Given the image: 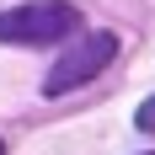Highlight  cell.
<instances>
[{
  "instance_id": "cell-1",
  "label": "cell",
  "mask_w": 155,
  "mask_h": 155,
  "mask_svg": "<svg viewBox=\"0 0 155 155\" xmlns=\"http://www.w3.org/2000/svg\"><path fill=\"white\" fill-rule=\"evenodd\" d=\"M80 27V11L70 0H27L0 11V43H59Z\"/></svg>"
},
{
  "instance_id": "cell-2",
  "label": "cell",
  "mask_w": 155,
  "mask_h": 155,
  "mask_svg": "<svg viewBox=\"0 0 155 155\" xmlns=\"http://www.w3.org/2000/svg\"><path fill=\"white\" fill-rule=\"evenodd\" d=\"M112 54H118V38H112V32H86V38L48 70L43 91H48V96H64V91H75V86H86V80H96V75L112 64Z\"/></svg>"
},
{
  "instance_id": "cell-3",
  "label": "cell",
  "mask_w": 155,
  "mask_h": 155,
  "mask_svg": "<svg viewBox=\"0 0 155 155\" xmlns=\"http://www.w3.org/2000/svg\"><path fill=\"white\" fill-rule=\"evenodd\" d=\"M134 118H139V128H144V134H155V96H150V102H144L139 112H134Z\"/></svg>"
},
{
  "instance_id": "cell-4",
  "label": "cell",
  "mask_w": 155,
  "mask_h": 155,
  "mask_svg": "<svg viewBox=\"0 0 155 155\" xmlns=\"http://www.w3.org/2000/svg\"><path fill=\"white\" fill-rule=\"evenodd\" d=\"M0 155H5V144H0Z\"/></svg>"
},
{
  "instance_id": "cell-5",
  "label": "cell",
  "mask_w": 155,
  "mask_h": 155,
  "mask_svg": "<svg viewBox=\"0 0 155 155\" xmlns=\"http://www.w3.org/2000/svg\"><path fill=\"white\" fill-rule=\"evenodd\" d=\"M144 155H155V150H144Z\"/></svg>"
}]
</instances>
